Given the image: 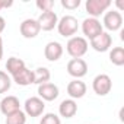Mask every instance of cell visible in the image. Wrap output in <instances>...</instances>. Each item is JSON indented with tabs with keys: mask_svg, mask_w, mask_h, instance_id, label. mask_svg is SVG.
<instances>
[{
	"mask_svg": "<svg viewBox=\"0 0 124 124\" xmlns=\"http://www.w3.org/2000/svg\"><path fill=\"white\" fill-rule=\"evenodd\" d=\"M109 61L115 66L124 64V48L123 47H114L109 51Z\"/></svg>",
	"mask_w": 124,
	"mask_h": 124,
	"instance_id": "obj_20",
	"label": "cell"
},
{
	"mask_svg": "<svg viewBox=\"0 0 124 124\" xmlns=\"http://www.w3.org/2000/svg\"><path fill=\"white\" fill-rule=\"evenodd\" d=\"M79 29V22L75 16L72 15H66L63 16L58 23H57V31L61 37H64V38H72Z\"/></svg>",
	"mask_w": 124,
	"mask_h": 124,
	"instance_id": "obj_2",
	"label": "cell"
},
{
	"mask_svg": "<svg viewBox=\"0 0 124 124\" xmlns=\"http://www.w3.org/2000/svg\"><path fill=\"white\" fill-rule=\"evenodd\" d=\"M5 28H6V21H5L3 16H0V34L5 31Z\"/></svg>",
	"mask_w": 124,
	"mask_h": 124,
	"instance_id": "obj_27",
	"label": "cell"
},
{
	"mask_svg": "<svg viewBox=\"0 0 124 124\" xmlns=\"http://www.w3.org/2000/svg\"><path fill=\"white\" fill-rule=\"evenodd\" d=\"M19 31H21V35H22L23 38L31 39V38H35V37L39 34L41 29H39V25H38L37 19L28 18V19L22 21V23H21V26H19Z\"/></svg>",
	"mask_w": 124,
	"mask_h": 124,
	"instance_id": "obj_10",
	"label": "cell"
},
{
	"mask_svg": "<svg viewBox=\"0 0 124 124\" xmlns=\"http://www.w3.org/2000/svg\"><path fill=\"white\" fill-rule=\"evenodd\" d=\"M92 89L96 95L99 96H105L111 92L112 89V80L108 75L101 73L98 76H95V79L92 80Z\"/></svg>",
	"mask_w": 124,
	"mask_h": 124,
	"instance_id": "obj_3",
	"label": "cell"
},
{
	"mask_svg": "<svg viewBox=\"0 0 124 124\" xmlns=\"http://www.w3.org/2000/svg\"><path fill=\"white\" fill-rule=\"evenodd\" d=\"M3 58V39L0 37V60Z\"/></svg>",
	"mask_w": 124,
	"mask_h": 124,
	"instance_id": "obj_28",
	"label": "cell"
},
{
	"mask_svg": "<svg viewBox=\"0 0 124 124\" xmlns=\"http://www.w3.org/2000/svg\"><path fill=\"white\" fill-rule=\"evenodd\" d=\"M25 123H26V114L21 109L6 117V124H25Z\"/></svg>",
	"mask_w": 124,
	"mask_h": 124,
	"instance_id": "obj_21",
	"label": "cell"
},
{
	"mask_svg": "<svg viewBox=\"0 0 124 124\" xmlns=\"http://www.w3.org/2000/svg\"><path fill=\"white\" fill-rule=\"evenodd\" d=\"M58 96V86L47 82L42 85H38V98H41L42 101H54Z\"/></svg>",
	"mask_w": 124,
	"mask_h": 124,
	"instance_id": "obj_12",
	"label": "cell"
},
{
	"mask_svg": "<svg viewBox=\"0 0 124 124\" xmlns=\"http://www.w3.org/2000/svg\"><path fill=\"white\" fill-rule=\"evenodd\" d=\"M58 112L61 117H64V118H72L76 115L78 112V104L75 99H64V101H61V104L58 105Z\"/></svg>",
	"mask_w": 124,
	"mask_h": 124,
	"instance_id": "obj_16",
	"label": "cell"
},
{
	"mask_svg": "<svg viewBox=\"0 0 124 124\" xmlns=\"http://www.w3.org/2000/svg\"><path fill=\"white\" fill-rule=\"evenodd\" d=\"M61 6L64 9L73 10V9H78L80 6V0H61Z\"/></svg>",
	"mask_w": 124,
	"mask_h": 124,
	"instance_id": "obj_25",
	"label": "cell"
},
{
	"mask_svg": "<svg viewBox=\"0 0 124 124\" xmlns=\"http://www.w3.org/2000/svg\"><path fill=\"white\" fill-rule=\"evenodd\" d=\"M38 25H39V29L42 31H53L54 28H57V23H58V18H57V13L55 12H42L38 19H37Z\"/></svg>",
	"mask_w": 124,
	"mask_h": 124,
	"instance_id": "obj_9",
	"label": "cell"
},
{
	"mask_svg": "<svg viewBox=\"0 0 124 124\" xmlns=\"http://www.w3.org/2000/svg\"><path fill=\"white\" fill-rule=\"evenodd\" d=\"M13 80L19 86H29V85L34 83V70H29V69L25 67L18 75L13 76Z\"/></svg>",
	"mask_w": 124,
	"mask_h": 124,
	"instance_id": "obj_17",
	"label": "cell"
},
{
	"mask_svg": "<svg viewBox=\"0 0 124 124\" xmlns=\"http://www.w3.org/2000/svg\"><path fill=\"white\" fill-rule=\"evenodd\" d=\"M51 79V73L47 67H38L37 70H34V83L35 85H42L50 82Z\"/></svg>",
	"mask_w": 124,
	"mask_h": 124,
	"instance_id": "obj_19",
	"label": "cell"
},
{
	"mask_svg": "<svg viewBox=\"0 0 124 124\" xmlns=\"http://www.w3.org/2000/svg\"><path fill=\"white\" fill-rule=\"evenodd\" d=\"M82 32H83V35H85L86 38H89V41H91V39L96 38L99 34H102V32H104V28H102V23H101L98 19H95V18H86V19L82 22ZM85 37H83V38H85Z\"/></svg>",
	"mask_w": 124,
	"mask_h": 124,
	"instance_id": "obj_4",
	"label": "cell"
},
{
	"mask_svg": "<svg viewBox=\"0 0 124 124\" xmlns=\"http://www.w3.org/2000/svg\"><path fill=\"white\" fill-rule=\"evenodd\" d=\"M67 73L75 79H80L88 73V63L83 58H72L67 63Z\"/></svg>",
	"mask_w": 124,
	"mask_h": 124,
	"instance_id": "obj_6",
	"label": "cell"
},
{
	"mask_svg": "<svg viewBox=\"0 0 124 124\" xmlns=\"http://www.w3.org/2000/svg\"><path fill=\"white\" fill-rule=\"evenodd\" d=\"M123 26V15L118 10H109L104 15L102 28H107L108 31H118Z\"/></svg>",
	"mask_w": 124,
	"mask_h": 124,
	"instance_id": "obj_8",
	"label": "cell"
},
{
	"mask_svg": "<svg viewBox=\"0 0 124 124\" xmlns=\"http://www.w3.org/2000/svg\"><path fill=\"white\" fill-rule=\"evenodd\" d=\"M112 45V37L108 34V32H102L99 34L96 38L91 39V47L98 51V53H104V51H108Z\"/></svg>",
	"mask_w": 124,
	"mask_h": 124,
	"instance_id": "obj_11",
	"label": "cell"
},
{
	"mask_svg": "<svg viewBox=\"0 0 124 124\" xmlns=\"http://www.w3.org/2000/svg\"><path fill=\"white\" fill-rule=\"evenodd\" d=\"M44 55L48 61H57L63 55V45L57 41H51L44 48Z\"/></svg>",
	"mask_w": 124,
	"mask_h": 124,
	"instance_id": "obj_15",
	"label": "cell"
},
{
	"mask_svg": "<svg viewBox=\"0 0 124 124\" xmlns=\"http://www.w3.org/2000/svg\"><path fill=\"white\" fill-rule=\"evenodd\" d=\"M23 107H25V111H23V112H25L26 115H29V117H39V115L44 112V109H45L44 101H42L41 98H38V96H31V98H28V99L25 101Z\"/></svg>",
	"mask_w": 124,
	"mask_h": 124,
	"instance_id": "obj_7",
	"label": "cell"
},
{
	"mask_svg": "<svg viewBox=\"0 0 124 124\" xmlns=\"http://www.w3.org/2000/svg\"><path fill=\"white\" fill-rule=\"evenodd\" d=\"M88 48H89V44H88L86 38H83V37H72L66 45L69 55L73 58H82L88 53Z\"/></svg>",
	"mask_w": 124,
	"mask_h": 124,
	"instance_id": "obj_1",
	"label": "cell"
},
{
	"mask_svg": "<svg viewBox=\"0 0 124 124\" xmlns=\"http://www.w3.org/2000/svg\"><path fill=\"white\" fill-rule=\"evenodd\" d=\"M26 66H25V61L22 60V58H18V57H10V58H8V61H6V70H8V73L9 75H12V76H15V75H18L22 69H25Z\"/></svg>",
	"mask_w": 124,
	"mask_h": 124,
	"instance_id": "obj_18",
	"label": "cell"
},
{
	"mask_svg": "<svg viewBox=\"0 0 124 124\" xmlns=\"http://www.w3.org/2000/svg\"><path fill=\"white\" fill-rule=\"evenodd\" d=\"M109 6H111V0H86L85 3L89 18H95V19H98V16L107 12Z\"/></svg>",
	"mask_w": 124,
	"mask_h": 124,
	"instance_id": "obj_5",
	"label": "cell"
},
{
	"mask_svg": "<svg viewBox=\"0 0 124 124\" xmlns=\"http://www.w3.org/2000/svg\"><path fill=\"white\" fill-rule=\"evenodd\" d=\"M115 5L118 6V9H120V10H123V9H124V3H123V0H117V3H115ZM120 10H118V12H120Z\"/></svg>",
	"mask_w": 124,
	"mask_h": 124,
	"instance_id": "obj_29",
	"label": "cell"
},
{
	"mask_svg": "<svg viewBox=\"0 0 124 124\" xmlns=\"http://www.w3.org/2000/svg\"><path fill=\"white\" fill-rule=\"evenodd\" d=\"M37 8L42 12H51L54 8V0H37Z\"/></svg>",
	"mask_w": 124,
	"mask_h": 124,
	"instance_id": "obj_24",
	"label": "cell"
},
{
	"mask_svg": "<svg viewBox=\"0 0 124 124\" xmlns=\"http://www.w3.org/2000/svg\"><path fill=\"white\" fill-rule=\"evenodd\" d=\"M12 5H13L12 0H9V2H8V0H0V10L5 9V8H10Z\"/></svg>",
	"mask_w": 124,
	"mask_h": 124,
	"instance_id": "obj_26",
	"label": "cell"
},
{
	"mask_svg": "<svg viewBox=\"0 0 124 124\" xmlns=\"http://www.w3.org/2000/svg\"><path fill=\"white\" fill-rule=\"evenodd\" d=\"M10 85H12V80L9 78V75L3 70H0V93H5L10 89Z\"/></svg>",
	"mask_w": 124,
	"mask_h": 124,
	"instance_id": "obj_22",
	"label": "cell"
},
{
	"mask_svg": "<svg viewBox=\"0 0 124 124\" xmlns=\"http://www.w3.org/2000/svg\"><path fill=\"white\" fill-rule=\"evenodd\" d=\"M39 124H61V120H60V117H58L57 114H54V112H47V114L42 115Z\"/></svg>",
	"mask_w": 124,
	"mask_h": 124,
	"instance_id": "obj_23",
	"label": "cell"
},
{
	"mask_svg": "<svg viewBox=\"0 0 124 124\" xmlns=\"http://www.w3.org/2000/svg\"><path fill=\"white\" fill-rule=\"evenodd\" d=\"M86 85L85 82H82L80 79H73L69 85H67V93L70 96V99H80L85 96L86 93Z\"/></svg>",
	"mask_w": 124,
	"mask_h": 124,
	"instance_id": "obj_14",
	"label": "cell"
},
{
	"mask_svg": "<svg viewBox=\"0 0 124 124\" xmlns=\"http://www.w3.org/2000/svg\"><path fill=\"white\" fill-rule=\"evenodd\" d=\"M21 109V102L19 99L15 96V95H8L2 99V102H0V111H2L6 117L19 111Z\"/></svg>",
	"mask_w": 124,
	"mask_h": 124,
	"instance_id": "obj_13",
	"label": "cell"
}]
</instances>
